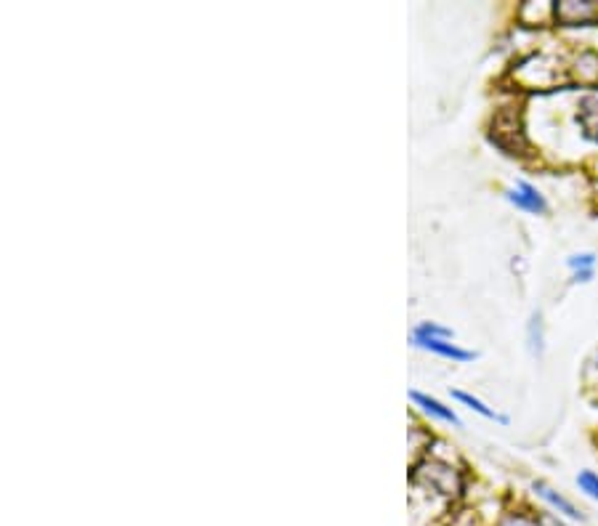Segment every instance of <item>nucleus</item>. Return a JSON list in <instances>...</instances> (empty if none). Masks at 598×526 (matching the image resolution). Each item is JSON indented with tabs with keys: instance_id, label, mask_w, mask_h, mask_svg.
<instances>
[{
	"instance_id": "obj_1",
	"label": "nucleus",
	"mask_w": 598,
	"mask_h": 526,
	"mask_svg": "<svg viewBox=\"0 0 598 526\" xmlns=\"http://www.w3.org/2000/svg\"><path fill=\"white\" fill-rule=\"evenodd\" d=\"M505 197H508L511 205H516L519 210H527V213H535V216L548 213V202H545L543 194L537 192L529 181H516V189L505 192Z\"/></svg>"
},
{
	"instance_id": "obj_2",
	"label": "nucleus",
	"mask_w": 598,
	"mask_h": 526,
	"mask_svg": "<svg viewBox=\"0 0 598 526\" xmlns=\"http://www.w3.org/2000/svg\"><path fill=\"white\" fill-rule=\"evenodd\" d=\"M532 489H535L537 495L543 497L545 503L551 505L553 511H559L561 516H567V519H572V521H583V519H585L583 513H580V511H577V508H575V503H569L567 497L559 495V492H556V489L548 487V484H545V481H535V484H532Z\"/></svg>"
},
{
	"instance_id": "obj_3",
	"label": "nucleus",
	"mask_w": 598,
	"mask_h": 526,
	"mask_svg": "<svg viewBox=\"0 0 598 526\" xmlns=\"http://www.w3.org/2000/svg\"><path fill=\"white\" fill-rule=\"evenodd\" d=\"M412 343H415V346H420V349L434 351V354L447 356V359H455V362H471V359H476L474 351L460 349V346H455V343H447L444 338H412Z\"/></svg>"
},
{
	"instance_id": "obj_4",
	"label": "nucleus",
	"mask_w": 598,
	"mask_h": 526,
	"mask_svg": "<svg viewBox=\"0 0 598 526\" xmlns=\"http://www.w3.org/2000/svg\"><path fill=\"white\" fill-rule=\"evenodd\" d=\"M577 120L583 125V136L593 144H598V96H585L580 101V112Z\"/></svg>"
},
{
	"instance_id": "obj_5",
	"label": "nucleus",
	"mask_w": 598,
	"mask_h": 526,
	"mask_svg": "<svg viewBox=\"0 0 598 526\" xmlns=\"http://www.w3.org/2000/svg\"><path fill=\"white\" fill-rule=\"evenodd\" d=\"M412 399L423 407V410L428 412V415H434V418L444 420V423H450V426H460V418L455 415V412L450 410V407H444L442 402H436V399H431V396L420 394V391H412Z\"/></svg>"
},
{
	"instance_id": "obj_6",
	"label": "nucleus",
	"mask_w": 598,
	"mask_h": 526,
	"mask_svg": "<svg viewBox=\"0 0 598 526\" xmlns=\"http://www.w3.org/2000/svg\"><path fill=\"white\" fill-rule=\"evenodd\" d=\"M593 3H559L556 6V16L567 24H580L585 19H593Z\"/></svg>"
},
{
	"instance_id": "obj_7",
	"label": "nucleus",
	"mask_w": 598,
	"mask_h": 526,
	"mask_svg": "<svg viewBox=\"0 0 598 526\" xmlns=\"http://www.w3.org/2000/svg\"><path fill=\"white\" fill-rule=\"evenodd\" d=\"M527 338H529V351L537 356L543 354L545 335H543V314H540V311H535V314H532V319H529Z\"/></svg>"
},
{
	"instance_id": "obj_8",
	"label": "nucleus",
	"mask_w": 598,
	"mask_h": 526,
	"mask_svg": "<svg viewBox=\"0 0 598 526\" xmlns=\"http://www.w3.org/2000/svg\"><path fill=\"white\" fill-rule=\"evenodd\" d=\"M452 396H455V399H458V402L468 404V407H471V410H474V412H479V415H482V418H487V420H498V423H508V418H505V415H498V412L490 410V407H487V404H484L482 399H476V396L466 394V391H452Z\"/></svg>"
},
{
	"instance_id": "obj_9",
	"label": "nucleus",
	"mask_w": 598,
	"mask_h": 526,
	"mask_svg": "<svg viewBox=\"0 0 598 526\" xmlns=\"http://www.w3.org/2000/svg\"><path fill=\"white\" fill-rule=\"evenodd\" d=\"M577 487L580 492L591 497V500H598V473L596 471H580L577 473Z\"/></svg>"
},
{
	"instance_id": "obj_10",
	"label": "nucleus",
	"mask_w": 598,
	"mask_h": 526,
	"mask_svg": "<svg viewBox=\"0 0 598 526\" xmlns=\"http://www.w3.org/2000/svg\"><path fill=\"white\" fill-rule=\"evenodd\" d=\"M412 338H452V330H447V327H439L434 325V322H423V325L415 327V335Z\"/></svg>"
},
{
	"instance_id": "obj_11",
	"label": "nucleus",
	"mask_w": 598,
	"mask_h": 526,
	"mask_svg": "<svg viewBox=\"0 0 598 526\" xmlns=\"http://www.w3.org/2000/svg\"><path fill=\"white\" fill-rule=\"evenodd\" d=\"M567 266L572 271H585L596 266V256L593 253H575V256L567 258Z\"/></svg>"
},
{
	"instance_id": "obj_12",
	"label": "nucleus",
	"mask_w": 598,
	"mask_h": 526,
	"mask_svg": "<svg viewBox=\"0 0 598 526\" xmlns=\"http://www.w3.org/2000/svg\"><path fill=\"white\" fill-rule=\"evenodd\" d=\"M500 526H540L535 519H529V516H519V513H513L508 519L500 521Z\"/></svg>"
},
{
	"instance_id": "obj_13",
	"label": "nucleus",
	"mask_w": 598,
	"mask_h": 526,
	"mask_svg": "<svg viewBox=\"0 0 598 526\" xmlns=\"http://www.w3.org/2000/svg\"><path fill=\"white\" fill-rule=\"evenodd\" d=\"M591 279H593V269L575 271V282H591Z\"/></svg>"
},
{
	"instance_id": "obj_14",
	"label": "nucleus",
	"mask_w": 598,
	"mask_h": 526,
	"mask_svg": "<svg viewBox=\"0 0 598 526\" xmlns=\"http://www.w3.org/2000/svg\"><path fill=\"white\" fill-rule=\"evenodd\" d=\"M551 524L553 526H564V524H561V521H556V519H551Z\"/></svg>"
},
{
	"instance_id": "obj_15",
	"label": "nucleus",
	"mask_w": 598,
	"mask_h": 526,
	"mask_svg": "<svg viewBox=\"0 0 598 526\" xmlns=\"http://www.w3.org/2000/svg\"><path fill=\"white\" fill-rule=\"evenodd\" d=\"M596 362H598V356H596Z\"/></svg>"
}]
</instances>
